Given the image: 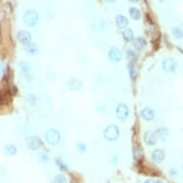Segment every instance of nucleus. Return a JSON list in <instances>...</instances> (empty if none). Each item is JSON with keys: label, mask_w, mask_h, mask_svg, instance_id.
I'll return each mask as SVG.
<instances>
[{"label": "nucleus", "mask_w": 183, "mask_h": 183, "mask_svg": "<svg viewBox=\"0 0 183 183\" xmlns=\"http://www.w3.org/2000/svg\"><path fill=\"white\" fill-rule=\"evenodd\" d=\"M4 152H5V154H7V155H15L17 152V149L14 144H7L4 147Z\"/></svg>", "instance_id": "obj_20"}, {"label": "nucleus", "mask_w": 183, "mask_h": 183, "mask_svg": "<svg viewBox=\"0 0 183 183\" xmlns=\"http://www.w3.org/2000/svg\"><path fill=\"white\" fill-rule=\"evenodd\" d=\"M122 36H123L125 41L131 42L134 39V33H133L132 29H131V28H126V29L122 32Z\"/></svg>", "instance_id": "obj_15"}, {"label": "nucleus", "mask_w": 183, "mask_h": 183, "mask_svg": "<svg viewBox=\"0 0 183 183\" xmlns=\"http://www.w3.org/2000/svg\"><path fill=\"white\" fill-rule=\"evenodd\" d=\"M144 142L146 143V145L148 146H154L158 141V136H157V133L156 131H147L144 133Z\"/></svg>", "instance_id": "obj_6"}, {"label": "nucleus", "mask_w": 183, "mask_h": 183, "mask_svg": "<svg viewBox=\"0 0 183 183\" xmlns=\"http://www.w3.org/2000/svg\"><path fill=\"white\" fill-rule=\"evenodd\" d=\"M115 115L117 119L119 120H126L129 115V108L126 104L121 103L118 104L115 109Z\"/></svg>", "instance_id": "obj_5"}, {"label": "nucleus", "mask_w": 183, "mask_h": 183, "mask_svg": "<svg viewBox=\"0 0 183 183\" xmlns=\"http://www.w3.org/2000/svg\"><path fill=\"white\" fill-rule=\"evenodd\" d=\"M103 135L105 140L107 141H116L120 136V129L116 125H108L104 129Z\"/></svg>", "instance_id": "obj_2"}, {"label": "nucleus", "mask_w": 183, "mask_h": 183, "mask_svg": "<svg viewBox=\"0 0 183 183\" xmlns=\"http://www.w3.org/2000/svg\"><path fill=\"white\" fill-rule=\"evenodd\" d=\"M26 145H27L28 149H30L32 150H38L41 147V141H40L38 137L32 136V137L27 138Z\"/></svg>", "instance_id": "obj_9"}, {"label": "nucleus", "mask_w": 183, "mask_h": 183, "mask_svg": "<svg viewBox=\"0 0 183 183\" xmlns=\"http://www.w3.org/2000/svg\"><path fill=\"white\" fill-rule=\"evenodd\" d=\"M117 161H118V155H117V154H114V155L111 157V164L112 165H116Z\"/></svg>", "instance_id": "obj_31"}, {"label": "nucleus", "mask_w": 183, "mask_h": 183, "mask_svg": "<svg viewBox=\"0 0 183 183\" xmlns=\"http://www.w3.org/2000/svg\"><path fill=\"white\" fill-rule=\"evenodd\" d=\"M165 156H166L165 152L161 149H156L152 152V159L154 163H157V164L162 163L165 159Z\"/></svg>", "instance_id": "obj_10"}, {"label": "nucleus", "mask_w": 183, "mask_h": 183, "mask_svg": "<svg viewBox=\"0 0 183 183\" xmlns=\"http://www.w3.org/2000/svg\"><path fill=\"white\" fill-rule=\"evenodd\" d=\"M162 68L167 73H174L177 69V62L174 58H166L162 62Z\"/></svg>", "instance_id": "obj_4"}, {"label": "nucleus", "mask_w": 183, "mask_h": 183, "mask_svg": "<svg viewBox=\"0 0 183 183\" xmlns=\"http://www.w3.org/2000/svg\"><path fill=\"white\" fill-rule=\"evenodd\" d=\"M129 17L133 20H139L141 18V12L139 9H137L135 7H131L129 10Z\"/></svg>", "instance_id": "obj_18"}, {"label": "nucleus", "mask_w": 183, "mask_h": 183, "mask_svg": "<svg viewBox=\"0 0 183 183\" xmlns=\"http://www.w3.org/2000/svg\"><path fill=\"white\" fill-rule=\"evenodd\" d=\"M133 154H134V158L138 161H141L144 158V152L139 144H137L133 147Z\"/></svg>", "instance_id": "obj_16"}, {"label": "nucleus", "mask_w": 183, "mask_h": 183, "mask_svg": "<svg viewBox=\"0 0 183 183\" xmlns=\"http://www.w3.org/2000/svg\"><path fill=\"white\" fill-rule=\"evenodd\" d=\"M129 2H131V3H137L139 0H128Z\"/></svg>", "instance_id": "obj_33"}, {"label": "nucleus", "mask_w": 183, "mask_h": 183, "mask_svg": "<svg viewBox=\"0 0 183 183\" xmlns=\"http://www.w3.org/2000/svg\"><path fill=\"white\" fill-rule=\"evenodd\" d=\"M54 183H66V178L62 174H58V176H56L54 180H53Z\"/></svg>", "instance_id": "obj_26"}, {"label": "nucleus", "mask_w": 183, "mask_h": 183, "mask_svg": "<svg viewBox=\"0 0 183 183\" xmlns=\"http://www.w3.org/2000/svg\"><path fill=\"white\" fill-rule=\"evenodd\" d=\"M66 84H67V87L70 89V90L78 91L83 88V82L77 78H71L67 82Z\"/></svg>", "instance_id": "obj_11"}, {"label": "nucleus", "mask_w": 183, "mask_h": 183, "mask_svg": "<svg viewBox=\"0 0 183 183\" xmlns=\"http://www.w3.org/2000/svg\"><path fill=\"white\" fill-rule=\"evenodd\" d=\"M128 71H129V78L131 80H134L136 77V69L134 67V65L132 63H129L128 64Z\"/></svg>", "instance_id": "obj_24"}, {"label": "nucleus", "mask_w": 183, "mask_h": 183, "mask_svg": "<svg viewBox=\"0 0 183 183\" xmlns=\"http://www.w3.org/2000/svg\"><path fill=\"white\" fill-rule=\"evenodd\" d=\"M105 1L109 2V3H115V1H116V0H105Z\"/></svg>", "instance_id": "obj_34"}, {"label": "nucleus", "mask_w": 183, "mask_h": 183, "mask_svg": "<svg viewBox=\"0 0 183 183\" xmlns=\"http://www.w3.org/2000/svg\"><path fill=\"white\" fill-rule=\"evenodd\" d=\"M71 183H76V182H74V181H71Z\"/></svg>", "instance_id": "obj_37"}, {"label": "nucleus", "mask_w": 183, "mask_h": 183, "mask_svg": "<svg viewBox=\"0 0 183 183\" xmlns=\"http://www.w3.org/2000/svg\"><path fill=\"white\" fill-rule=\"evenodd\" d=\"M38 13L36 10H28L24 14L23 22L28 27H34L38 23Z\"/></svg>", "instance_id": "obj_3"}, {"label": "nucleus", "mask_w": 183, "mask_h": 183, "mask_svg": "<svg viewBox=\"0 0 183 183\" xmlns=\"http://www.w3.org/2000/svg\"><path fill=\"white\" fill-rule=\"evenodd\" d=\"M36 101H38V97H36V95L31 94V95L28 96V102H29V104L31 105H35L36 103Z\"/></svg>", "instance_id": "obj_28"}, {"label": "nucleus", "mask_w": 183, "mask_h": 183, "mask_svg": "<svg viewBox=\"0 0 183 183\" xmlns=\"http://www.w3.org/2000/svg\"><path fill=\"white\" fill-rule=\"evenodd\" d=\"M153 183H163V182H161V181H159V180H156V181H154Z\"/></svg>", "instance_id": "obj_36"}, {"label": "nucleus", "mask_w": 183, "mask_h": 183, "mask_svg": "<svg viewBox=\"0 0 183 183\" xmlns=\"http://www.w3.org/2000/svg\"><path fill=\"white\" fill-rule=\"evenodd\" d=\"M17 38L24 46H26L32 42V35L28 31H24V30L19 31L17 35Z\"/></svg>", "instance_id": "obj_8"}, {"label": "nucleus", "mask_w": 183, "mask_h": 183, "mask_svg": "<svg viewBox=\"0 0 183 183\" xmlns=\"http://www.w3.org/2000/svg\"><path fill=\"white\" fill-rule=\"evenodd\" d=\"M19 67H20V70L24 73H29L31 71V64L28 62H25V60L19 62Z\"/></svg>", "instance_id": "obj_23"}, {"label": "nucleus", "mask_w": 183, "mask_h": 183, "mask_svg": "<svg viewBox=\"0 0 183 183\" xmlns=\"http://www.w3.org/2000/svg\"><path fill=\"white\" fill-rule=\"evenodd\" d=\"M76 149L80 153H82V154H84L85 152H86V150H87L86 145L83 143V142H76Z\"/></svg>", "instance_id": "obj_25"}, {"label": "nucleus", "mask_w": 183, "mask_h": 183, "mask_svg": "<svg viewBox=\"0 0 183 183\" xmlns=\"http://www.w3.org/2000/svg\"><path fill=\"white\" fill-rule=\"evenodd\" d=\"M115 23L119 29H126L129 25V19L123 15H118L115 17Z\"/></svg>", "instance_id": "obj_14"}, {"label": "nucleus", "mask_w": 183, "mask_h": 183, "mask_svg": "<svg viewBox=\"0 0 183 183\" xmlns=\"http://www.w3.org/2000/svg\"><path fill=\"white\" fill-rule=\"evenodd\" d=\"M44 139L49 145L57 146L60 144V140H62V135H60V131H57V129H49L44 133Z\"/></svg>", "instance_id": "obj_1"}, {"label": "nucleus", "mask_w": 183, "mask_h": 183, "mask_svg": "<svg viewBox=\"0 0 183 183\" xmlns=\"http://www.w3.org/2000/svg\"><path fill=\"white\" fill-rule=\"evenodd\" d=\"M170 174H171V176H176V174H177V171L176 169L173 168V169H171Z\"/></svg>", "instance_id": "obj_32"}, {"label": "nucleus", "mask_w": 183, "mask_h": 183, "mask_svg": "<svg viewBox=\"0 0 183 183\" xmlns=\"http://www.w3.org/2000/svg\"><path fill=\"white\" fill-rule=\"evenodd\" d=\"M141 117L143 118L145 121H152L155 117V112H154V109L152 107H144L141 110Z\"/></svg>", "instance_id": "obj_12"}, {"label": "nucleus", "mask_w": 183, "mask_h": 183, "mask_svg": "<svg viewBox=\"0 0 183 183\" xmlns=\"http://www.w3.org/2000/svg\"><path fill=\"white\" fill-rule=\"evenodd\" d=\"M97 111H98L99 113H105L107 112V107H105V105L103 104H99L98 105H97Z\"/></svg>", "instance_id": "obj_29"}, {"label": "nucleus", "mask_w": 183, "mask_h": 183, "mask_svg": "<svg viewBox=\"0 0 183 183\" xmlns=\"http://www.w3.org/2000/svg\"><path fill=\"white\" fill-rule=\"evenodd\" d=\"M25 50L29 55L31 56H35V55H38V47L36 45V43H30L28 45L25 46Z\"/></svg>", "instance_id": "obj_19"}, {"label": "nucleus", "mask_w": 183, "mask_h": 183, "mask_svg": "<svg viewBox=\"0 0 183 183\" xmlns=\"http://www.w3.org/2000/svg\"><path fill=\"white\" fill-rule=\"evenodd\" d=\"M156 133H157V136L159 138L160 140L162 141H165L169 138L170 135V132H169V129H166V128H159L156 129Z\"/></svg>", "instance_id": "obj_17"}, {"label": "nucleus", "mask_w": 183, "mask_h": 183, "mask_svg": "<svg viewBox=\"0 0 183 183\" xmlns=\"http://www.w3.org/2000/svg\"><path fill=\"white\" fill-rule=\"evenodd\" d=\"M56 164L59 167V169L60 171H63V172H67L68 171V167L67 165L64 163V161L62 159V157H57L56 158Z\"/></svg>", "instance_id": "obj_22"}, {"label": "nucleus", "mask_w": 183, "mask_h": 183, "mask_svg": "<svg viewBox=\"0 0 183 183\" xmlns=\"http://www.w3.org/2000/svg\"><path fill=\"white\" fill-rule=\"evenodd\" d=\"M143 183H153L152 180H150V179H148V180H146V181H144Z\"/></svg>", "instance_id": "obj_35"}, {"label": "nucleus", "mask_w": 183, "mask_h": 183, "mask_svg": "<svg viewBox=\"0 0 183 183\" xmlns=\"http://www.w3.org/2000/svg\"><path fill=\"white\" fill-rule=\"evenodd\" d=\"M123 58V53L118 47L113 46L108 51V59L113 62H119Z\"/></svg>", "instance_id": "obj_7"}, {"label": "nucleus", "mask_w": 183, "mask_h": 183, "mask_svg": "<svg viewBox=\"0 0 183 183\" xmlns=\"http://www.w3.org/2000/svg\"><path fill=\"white\" fill-rule=\"evenodd\" d=\"M132 46L135 48L136 50H143L144 48L147 46V40L142 36H136L132 40Z\"/></svg>", "instance_id": "obj_13"}, {"label": "nucleus", "mask_w": 183, "mask_h": 183, "mask_svg": "<svg viewBox=\"0 0 183 183\" xmlns=\"http://www.w3.org/2000/svg\"><path fill=\"white\" fill-rule=\"evenodd\" d=\"M127 57L129 60H132L134 58H136V54H135V52H134L133 50L129 49V50H127Z\"/></svg>", "instance_id": "obj_30"}, {"label": "nucleus", "mask_w": 183, "mask_h": 183, "mask_svg": "<svg viewBox=\"0 0 183 183\" xmlns=\"http://www.w3.org/2000/svg\"><path fill=\"white\" fill-rule=\"evenodd\" d=\"M38 159L40 162H42V163H47L48 161H49V155H48L47 153H44V152H40L38 154Z\"/></svg>", "instance_id": "obj_27"}, {"label": "nucleus", "mask_w": 183, "mask_h": 183, "mask_svg": "<svg viewBox=\"0 0 183 183\" xmlns=\"http://www.w3.org/2000/svg\"><path fill=\"white\" fill-rule=\"evenodd\" d=\"M172 34L176 39H182L183 38V30L179 27H174L172 29Z\"/></svg>", "instance_id": "obj_21"}]
</instances>
